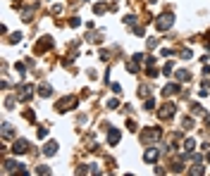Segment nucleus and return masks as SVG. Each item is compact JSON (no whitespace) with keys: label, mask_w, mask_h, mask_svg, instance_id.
I'll return each instance as SVG.
<instances>
[{"label":"nucleus","mask_w":210,"mask_h":176,"mask_svg":"<svg viewBox=\"0 0 210 176\" xmlns=\"http://www.w3.org/2000/svg\"><path fill=\"white\" fill-rule=\"evenodd\" d=\"M43 152H46V155H55V152H57V143H48Z\"/></svg>","instance_id":"0eeeda50"},{"label":"nucleus","mask_w":210,"mask_h":176,"mask_svg":"<svg viewBox=\"0 0 210 176\" xmlns=\"http://www.w3.org/2000/svg\"><path fill=\"white\" fill-rule=\"evenodd\" d=\"M69 107H76V98L74 95H67V98H62V100L57 102V110H60V112H67Z\"/></svg>","instance_id":"f257e3e1"},{"label":"nucleus","mask_w":210,"mask_h":176,"mask_svg":"<svg viewBox=\"0 0 210 176\" xmlns=\"http://www.w3.org/2000/svg\"><path fill=\"white\" fill-rule=\"evenodd\" d=\"M193 145H196V143H193L191 138H189V141L184 143V148H186V152H193Z\"/></svg>","instance_id":"f8f14e48"},{"label":"nucleus","mask_w":210,"mask_h":176,"mask_svg":"<svg viewBox=\"0 0 210 176\" xmlns=\"http://www.w3.org/2000/svg\"><path fill=\"white\" fill-rule=\"evenodd\" d=\"M172 22H174V17L170 14V12H165L163 17L158 19V29H160V31H165L167 26H172Z\"/></svg>","instance_id":"f03ea898"},{"label":"nucleus","mask_w":210,"mask_h":176,"mask_svg":"<svg viewBox=\"0 0 210 176\" xmlns=\"http://www.w3.org/2000/svg\"><path fill=\"white\" fill-rule=\"evenodd\" d=\"M146 110H148V112H153V110H155V100H153V98L146 100Z\"/></svg>","instance_id":"9b49d317"},{"label":"nucleus","mask_w":210,"mask_h":176,"mask_svg":"<svg viewBox=\"0 0 210 176\" xmlns=\"http://www.w3.org/2000/svg\"><path fill=\"white\" fill-rule=\"evenodd\" d=\"M29 150V143L27 141H14V145H12V152H14V155H24V152H27Z\"/></svg>","instance_id":"7ed1b4c3"},{"label":"nucleus","mask_w":210,"mask_h":176,"mask_svg":"<svg viewBox=\"0 0 210 176\" xmlns=\"http://www.w3.org/2000/svg\"><path fill=\"white\" fill-rule=\"evenodd\" d=\"M177 93H179V86H177V83H167V86L163 88V95H177Z\"/></svg>","instance_id":"20e7f679"},{"label":"nucleus","mask_w":210,"mask_h":176,"mask_svg":"<svg viewBox=\"0 0 210 176\" xmlns=\"http://www.w3.org/2000/svg\"><path fill=\"white\" fill-rule=\"evenodd\" d=\"M93 10H96V12H98V14H101V12H105V10H108V7H105V5H103V2H98V5H96V7H93Z\"/></svg>","instance_id":"4468645a"},{"label":"nucleus","mask_w":210,"mask_h":176,"mask_svg":"<svg viewBox=\"0 0 210 176\" xmlns=\"http://www.w3.org/2000/svg\"><path fill=\"white\" fill-rule=\"evenodd\" d=\"M48 136V129H38V138H46Z\"/></svg>","instance_id":"2eb2a0df"},{"label":"nucleus","mask_w":210,"mask_h":176,"mask_svg":"<svg viewBox=\"0 0 210 176\" xmlns=\"http://www.w3.org/2000/svg\"><path fill=\"white\" fill-rule=\"evenodd\" d=\"M143 159H146V162H155L158 159V150H148L146 155H143Z\"/></svg>","instance_id":"423d86ee"},{"label":"nucleus","mask_w":210,"mask_h":176,"mask_svg":"<svg viewBox=\"0 0 210 176\" xmlns=\"http://www.w3.org/2000/svg\"><path fill=\"white\" fill-rule=\"evenodd\" d=\"M172 69H174V64H172V62H167V64H165V74H167V76H170V74H172Z\"/></svg>","instance_id":"ddd939ff"},{"label":"nucleus","mask_w":210,"mask_h":176,"mask_svg":"<svg viewBox=\"0 0 210 176\" xmlns=\"http://www.w3.org/2000/svg\"><path fill=\"white\" fill-rule=\"evenodd\" d=\"M177 79H179V81H189V79H191V74L184 71V69H179V71H177Z\"/></svg>","instance_id":"1a4fd4ad"},{"label":"nucleus","mask_w":210,"mask_h":176,"mask_svg":"<svg viewBox=\"0 0 210 176\" xmlns=\"http://www.w3.org/2000/svg\"><path fill=\"white\" fill-rule=\"evenodd\" d=\"M205 124H208V126H210V117H205Z\"/></svg>","instance_id":"dca6fc26"},{"label":"nucleus","mask_w":210,"mask_h":176,"mask_svg":"<svg viewBox=\"0 0 210 176\" xmlns=\"http://www.w3.org/2000/svg\"><path fill=\"white\" fill-rule=\"evenodd\" d=\"M38 93H41L43 98H48V95H50V86H46V83H43V86L38 88Z\"/></svg>","instance_id":"9d476101"},{"label":"nucleus","mask_w":210,"mask_h":176,"mask_svg":"<svg viewBox=\"0 0 210 176\" xmlns=\"http://www.w3.org/2000/svg\"><path fill=\"white\" fill-rule=\"evenodd\" d=\"M174 110H177V107H174L172 102H170V105H165V107H163L160 117H163V119H167V117H172V114H174Z\"/></svg>","instance_id":"39448f33"},{"label":"nucleus","mask_w":210,"mask_h":176,"mask_svg":"<svg viewBox=\"0 0 210 176\" xmlns=\"http://www.w3.org/2000/svg\"><path fill=\"white\" fill-rule=\"evenodd\" d=\"M205 159H208V162H210V152H208V155H205Z\"/></svg>","instance_id":"f3484780"},{"label":"nucleus","mask_w":210,"mask_h":176,"mask_svg":"<svg viewBox=\"0 0 210 176\" xmlns=\"http://www.w3.org/2000/svg\"><path fill=\"white\" fill-rule=\"evenodd\" d=\"M108 141H110V145H115V143L119 141V131H110L108 133Z\"/></svg>","instance_id":"6e6552de"}]
</instances>
